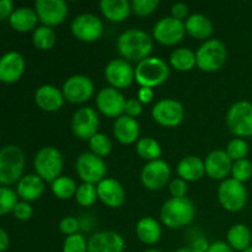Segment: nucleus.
<instances>
[{
  "instance_id": "obj_1",
  "label": "nucleus",
  "mask_w": 252,
  "mask_h": 252,
  "mask_svg": "<svg viewBox=\"0 0 252 252\" xmlns=\"http://www.w3.org/2000/svg\"><path fill=\"white\" fill-rule=\"evenodd\" d=\"M117 49L125 59L139 63L147 59L153 51V39L142 30H128L118 37Z\"/></svg>"
},
{
  "instance_id": "obj_17",
  "label": "nucleus",
  "mask_w": 252,
  "mask_h": 252,
  "mask_svg": "<svg viewBox=\"0 0 252 252\" xmlns=\"http://www.w3.org/2000/svg\"><path fill=\"white\" fill-rule=\"evenodd\" d=\"M106 80L111 84V88L126 89L135 80V70L128 61L112 59L105 68Z\"/></svg>"
},
{
  "instance_id": "obj_42",
  "label": "nucleus",
  "mask_w": 252,
  "mask_h": 252,
  "mask_svg": "<svg viewBox=\"0 0 252 252\" xmlns=\"http://www.w3.org/2000/svg\"><path fill=\"white\" fill-rule=\"evenodd\" d=\"M159 0H133L130 2L132 10L138 16H148L153 14L158 6H159Z\"/></svg>"
},
{
  "instance_id": "obj_13",
  "label": "nucleus",
  "mask_w": 252,
  "mask_h": 252,
  "mask_svg": "<svg viewBox=\"0 0 252 252\" xmlns=\"http://www.w3.org/2000/svg\"><path fill=\"white\" fill-rule=\"evenodd\" d=\"M103 25L96 15L81 14L71 24V33L83 42H95L101 37Z\"/></svg>"
},
{
  "instance_id": "obj_47",
  "label": "nucleus",
  "mask_w": 252,
  "mask_h": 252,
  "mask_svg": "<svg viewBox=\"0 0 252 252\" xmlns=\"http://www.w3.org/2000/svg\"><path fill=\"white\" fill-rule=\"evenodd\" d=\"M189 6H187L186 4H184V2H176V4L172 5L171 7L172 17L180 20V21L186 19L187 15H189Z\"/></svg>"
},
{
  "instance_id": "obj_26",
  "label": "nucleus",
  "mask_w": 252,
  "mask_h": 252,
  "mask_svg": "<svg viewBox=\"0 0 252 252\" xmlns=\"http://www.w3.org/2000/svg\"><path fill=\"white\" fill-rule=\"evenodd\" d=\"M100 9L103 16L112 22H122L129 16L132 5L127 0H102Z\"/></svg>"
},
{
  "instance_id": "obj_12",
  "label": "nucleus",
  "mask_w": 252,
  "mask_h": 252,
  "mask_svg": "<svg viewBox=\"0 0 252 252\" xmlns=\"http://www.w3.org/2000/svg\"><path fill=\"white\" fill-rule=\"evenodd\" d=\"M171 175L169 164L164 160L149 161L142 170L140 180L145 189L150 191H159L167 185Z\"/></svg>"
},
{
  "instance_id": "obj_40",
  "label": "nucleus",
  "mask_w": 252,
  "mask_h": 252,
  "mask_svg": "<svg viewBox=\"0 0 252 252\" xmlns=\"http://www.w3.org/2000/svg\"><path fill=\"white\" fill-rule=\"evenodd\" d=\"M226 153H228L229 157L231 158V160L238 161V160L245 159V157L249 153V145L248 143L244 139H241V138H235V139H233L228 144Z\"/></svg>"
},
{
  "instance_id": "obj_10",
  "label": "nucleus",
  "mask_w": 252,
  "mask_h": 252,
  "mask_svg": "<svg viewBox=\"0 0 252 252\" xmlns=\"http://www.w3.org/2000/svg\"><path fill=\"white\" fill-rule=\"evenodd\" d=\"M153 34L159 43L164 46H174L181 42L186 34L185 22L172 16L164 17L155 24Z\"/></svg>"
},
{
  "instance_id": "obj_54",
  "label": "nucleus",
  "mask_w": 252,
  "mask_h": 252,
  "mask_svg": "<svg viewBox=\"0 0 252 252\" xmlns=\"http://www.w3.org/2000/svg\"><path fill=\"white\" fill-rule=\"evenodd\" d=\"M144 252H162V251L155 250V249H152V250H147V251H144Z\"/></svg>"
},
{
  "instance_id": "obj_29",
  "label": "nucleus",
  "mask_w": 252,
  "mask_h": 252,
  "mask_svg": "<svg viewBox=\"0 0 252 252\" xmlns=\"http://www.w3.org/2000/svg\"><path fill=\"white\" fill-rule=\"evenodd\" d=\"M186 32L197 39H206L213 33V24L202 14H193L185 21Z\"/></svg>"
},
{
  "instance_id": "obj_21",
  "label": "nucleus",
  "mask_w": 252,
  "mask_h": 252,
  "mask_svg": "<svg viewBox=\"0 0 252 252\" xmlns=\"http://www.w3.org/2000/svg\"><path fill=\"white\" fill-rule=\"evenodd\" d=\"M25 71L24 57L17 52H9L0 59V80L5 84H14Z\"/></svg>"
},
{
  "instance_id": "obj_46",
  "label": "nucleus",
  "mask_w": 252,
  "mask_h": 252,
  "mask_svg": "<svg viewBox=\"0 0 252 252\" xmlns=\"http://www.w3.org/2000/svg\"><path fill=\"white\" fill-rule=\"evenodd\" d=\"M142 111H143V103L140 102L138 98H129V100L126 101V106H125L126 116H129V117L135 118L142 113Z\"/></svg>"
},
{
  "instance_id": "obj_6",
  "label": "nucleus",
  "mask_w": 252,
  "mask_h": 252,
  "mask_svg": "<svg viewBox=\"0 0 252 252\" xmlns=\"http://www.w3.org/2000/svg\"><path fill=\"white\" fill-rule=\"evenodd\" d=\"M34 170L43 181L53 182L63 170V157L54 147L42 148L34 157Z\"/></svg>"
},
{
  "instance_id": "obj_22",
  "label": "nucleus",
  "mask_w": 252,
  "mask_h": 252,
  "mask_svg": "<svg viewBox=\"0 0 252 252\" xmlns=\"http://www.w3.org/2000/svg\"><path fill=\"white\" fill-rule=\"evenodd\" d=\"M100 201L111 208H118L125 203L126 192L122 185L115 179H105L97 185Z\"/></svg>"
},
{
  "instance_id": "obj_55",
  "label": "nucleus",
  "mask_w": 252,
  "mask_h": 252,
  "mask_svg": "<svg viewBox=\"0 0 252 252\" xmlns=\"http://www.w3.org/2000/svg\"><path fill=\"white\" fill-rule=\"evenodd\" d=\"M243 252H252V246H250V248H248L245 251H243Z\"/></svg>"
},
{
  "instance_id": "obj_49",
  "label": "nucleus",
  "mask_w": 252,
  "mask_h": 252,
  "mask_svg": "<svg viewBox=\"0 0 252 252\" xmlns=\"http://www.w3.org/2000/svg\"><path fill=\"white\" fill-rule=\"evenodd\" d=\"M153 97H154V93H153L152 88H140L138 91V100L142 103L152 102Z\"/></svg>"
},
{
  "instance_id": "obj_50",
  "label": "nucleus",
  "mask_w": 252,
  "mask_h": 252,
  "mask_svg": "<svg viewBox=\"0 0 252 252\" xmlns=\"http://www.w3.org/2000/svg\"><path fill=\"white\" fill-rule=\"evenodd\" d=\"M207 252H234V251L229 244L223 243V241H216V243L209 245V249Z\"/></svg>"
},
{
  "instance_id": "obj_53",
  "label": "nucleus",
  "mask_w": 252,
  "mask_h": 252,
  "mask_svg": "<svg viewBox=\"0 0 252 252\" xmlns=\"http://www.w3.org/2000/svg\"><path fill=\"white\" fill-rule=\"evenodd\" d=\"M175 252H196V251H194L192 248H182V249H179V250H176Z\"/></svg>"
},
{
  "instance_id": "obj_4",
  "label": "nucleus",
  "mask_w": 252,
  "mask_h": 252,
  "mask_svg": "<svg viewBox=\"0 0 252 252\" xmlns=\"http://www.w3.org/2000/svg\"><path fill=\"white\" fill-rule=\"evenodd\" d=\"M25 167V157L17 145H6L0 152V184L10 186L20 181Z\"/></svg>"
},
{
  "instance_id": "obj_2",
  "label": "nucleus",
  "mask_w": 252,
  "mask_h": 252,
  "mask_svg": "<svg viewBox=\"0 0 252 252\" xmlns=\"http://www.w3.org/2000/svg\"><path fill=\"white\" fill-rule=\"evenodd\" d=\"M196 216L193 202L185 198H171L164 203L160 212L162 223L171 229L184 228L192 223Z\"/></svg>"
},
{
  "instance_id": "obj_23",
  "label": "nucleus",
  "mask_w": 252,
  "mask_h": 252,
  "mask_svg": "<svg viewBox=\"0 0 252 252\" xmlns=\"http://www.w3.org/2000/svg\"><path fill=\"white\" fill-rule=\"evenodd\" d=\"M34 101L41 110L46 112H56L63 106L64 95L56 86L42 85L36 90Z\"/></svg>"
},
{
  "instance_id": "obj_43",
  "label": "nucleus",
  "mask_w": 252,
  "mask_h": 252,
  "mask_svg": "<svg viewBox=\"0 0 252 252\" xmlns=\"http://www.w3.org/2000/svg\"><path fill=\"white\" fill-rule=\"evenodd\" d=\"M79 228H80L79 220L76 218H74V217H65V218L62 219V221L59 223V229H61V231L68 236L78 234Z\"/></svg>"
},
{
  "instance_id": "obj_15",
  "label": "nucleus",
  "mask_w": 252,
  "mask_h": 252,
  "mask_svg": "<svg viewBox=\"0 0 252 252\" xmlns=\"http://www.w3.org/2000/svg\"><path fill=\"white\" fill-rule=\"evenodd\" d=\"M34 10L39 21L48 27L62 24L68 15V5L63 0H37Z\"/></svg>"
},
{
  "instance_id": "obj_9",
  "label": "nucleus",
  "mask_w": 252,
  "mask_h": 252,
  "mask_svg": "<svg viewBox=\"0 0 252 252\" xmlns=\"http://www.w3.org/2000/svg\"><path fill=\"white\" fill-rule=\"evenodd\" d=\"M76 172L85 184L96 185L105 180L107 166L100 157L94 153H83L76 160Z\"/></svg>"
},
{
  "instance_id": "obj_16",
  "label": "nucleus",
  "mask_w": 252,
  "mask_h": 252,
  "mask_svg": "<svg viewBox=\"0 0 252 252\" xmlns=\"http://www.w3.org/2000/svg\"><path fill=\"white\" fill-rule=\"evenodd\" d=\"M64 98L71 103L86 102L94 94V84L85 75H73L66 79L62 88Z\"/></svg>"
},
{
  "instance_id": "obj_45",
  "label": "nucleus",
  "mask_w": 252,
  "mask_h": 252,
  "mask_svg": "<svg viewBox=\"0 0 252 252\" xmlns=\"http://www.w3.org/2000/svg\"><path fill=\"white\" fill-rule=\"evenodd\" d=\"M12 213L16 217V219L25 221L31 218L33 211H32V207L30 206L29 202H19L14 208V211H12Z\"/></svg>"
},
{
  "instance_id": "obj_44",
  "label": "nucleus",
  "mask_w": 252,
  "mask_h": 252,
  "mask_svg": "<svg viewBox=\"0 0 252 252\" xmlns=\"http://www.w3.org/2000/svg\"><path fill=\"white\" fill-rule=\"evenodd\" d=\"M172 198H185L187 194V184L182 179H175L169 186Z\"/></svg>"
},
{
  "instance_id": "obj_7",
  "label": "nucleus",
  "mask_w": 252,
  "mask_h": 252,
  "mask_svg": "<svg viewBox=\"0 0 252 252\" xmlns=\"http://www.w3.org/2000/svg\"><path fill=\"white\" fill-rule=\"evenodd\" d=\"M226 125L234 135L252 137V103L249 101L234 103L226 115Z\"/></svg>"
},
{
  "instance_id": "obj_35",
  "label": "nucleus",
  "mask_w": 252,
  "mask_h": 252,
  "mask_svg": "<svg viewBox=\"0 0 252 252\" xmlns=\"http://www.w3.org/2000/svg\"><path fill=\"white\" fill-rule=\"evenodd\" d=\"M32 41H33V44L38 49L48 51L56 43V33H54V31L51 27L39 26L33 31Z\"/></svg>"
},
{
  "instance_id": "obj_36",
  "label": "nucleus",
  "mask_w": 252,
  "mask_h": 252,
  "mask_svg": "<svg viewBox=\"0 0 252 252\" xmlns=\"http://www.w3.org/2000/svg\"><path fill=\"white\" fill-rule=\"evenodd\" d=\"M98 198L97 194V187L95 185L91 184H85L78 187L75 193V199L80 206L83 207H90L93 206L96 202V199Z\"/></svg>"
},
{
  "instance_id": "obj_24",
  "label": "nucleus",
  "mask_w": 252,
  "mask_h": 252,
  "mask_svg": "<svg viewBox=\"0 0 252 252\" xmlns=\"http://www.w3.org/2000/svg\"><path fill=\"white\" fill-rule=\"evenodd\" d=\"M115 138L122 144H132L139 137V125L135 118L129 116H121L113 125Z\"/></svg>"
},
{
  "instance_id": "obj_33",
  "label": "nucleus",
  "mask_w": 252,
  "mask_h": 252,
  "mask_svg": "<svg viewBox=\"0 0 252 252\" xmlns=\"http://www.w3.org/2000/svg\"><path fill=\"white\" fill-rule=\"evenodd\" d=\"M137 153L140 158L149 161L159 160L161 157V147L153 138H142L137 143Z\"/></svg>"
},
{
  "instance_id": "obj_3",
  "label": "nucleus",
  "mask_w": 252,
  "mask_h": 252,
  "mask_svg": "<svg viewBox=\"0 0 252 252\" xmlns=\"http://www.w3.org/2000/svg\"><path fill=\"white\" fill-rule=\"evenodd\" d=\"M135 70V80L140 88H155L167 80L170 69L166 62L158 57H148L139 62Z\"/></svg>"
},
{
  "instance_id": "obj_32",
  "label": "nucleus",
  "mask_w": 252,
  "mask_h": 252,
  "mask_svg": "<svg viewBox=\"0 0 252 252\" xmlns=\"http://www.w3.org/2000/svg\"><path fill=\"white\" fill-rule=\"evenodd\" d=\"M170 64L179 71H189L197 64L196 53L189 48H177L170 56Z\"/></svg>"
},
{
  "instance_id": "obj_34",
  "label": "nucleus",
  "mask_w": 252,
  "mask_h": 252,
  "mask_svg": "<svg viewBox=\"0 0 252 252\" xmlns=\"http://www.w3.org/2000/svg\"><path fill=\"white\" fill-rule=\"evenodd\" d=\"M75 181L68 176H59L58 179L52 182V192L54 196L61 199H69L76 193Z\"/></svg>"
},
{
  "instance_id": "obj_31",
  "label": "nucleus",
  "mask_w": 252,
  "mask_h": 252,
  "mask_svg": "<svg viewBox=\"0 0 252 252\" xmlns=\"http://www.w3.org/2000/svg\"><path fill=\"white\" fill-rule=\"evenodd\" d=\"M228 243L233 250L245 251L250 248L251 244V231L244 224H235L228 231Z\"/></svg>"
},
{
  "instance_id": "obj_27",
  "label": "nucleus",
  "mask_w": 252,
  "mask_h": 252,
  "mask_svg": "<svg viewBox=\"0 0 252 252\" xmlns=\"http://www.w3.org/2000/svg\"><path fill=\"white\" fill-rule=\"evenodd\" d=\"M38 16H37L36 10L31 7H19L14 10V12L10 16L9 22L10 26L17 32H29L36 27L38 22Z\"/></svg>"
},
{
  "instance_id": "obj_11",
  "label": "nucleus",
  "mask_w": 252,
  "mask_h": 252,
  "mask_svg": "<svg viewBox=\"0 0 252 252\" xmlns=\"http://www.w3.org/2000/svg\"><path fill=\"white\" fill-rule=\"evenodd\" d=\"M152 116L157 123L162 127H176L182 122L185 116L184 106L172 98H164L155 103Z\"/></svg>"
},
{
  "instance_id": "obj_30",
  "label": "nucleus",
  "mask_w": 252,
  "mask_h": 252,
  "mask_svg": "<svg viewBox=\"0 0 252 252\" xmlns=\"http://www.w3.org/2000/svg\"><path fill=\"white\" fill-rule=\"evenodd\" d=\"M135 233H137L138 239L147 245H154L161 238L160 224L152 217H145L140 219L135 226Z\"/></svg>"
},
{
  "instance_id": "obj_8",
  "label": "nucleus",
  "mask_w": 252,
  "mask_h": 252,
  "mask_svg": "<svg viewBox=\"0 0 252 252\" xmlns=\"http://www.w3.org/2000/svg\"><path fill=\"white\" fill-rule=\"evenodd\" d=\"M218 199L226 211L239 212L248 203V192L244 184L234 179H226L219 186Z\"/></svg>"
},
{
  "instance_id": "obj_51",
  "label": "nucleus",
  "mask_w": 252,
  "mask_h": 252,
  "mask_svg": "<svg viewBox=\"0 0 252 252\" xmlns=\"http://www.w3.org/2000/svg\"><path fill=\"white\" fill-rule=\"evenodd\" d=\"M192 249L196 252H207L209 249V245L206 239L199 238L197 240H194V243L192 244Z\"/></svg>"
},
{
  "instance_id": "obj_52",
  "label": "nucleus",
  "mask_w": 252,
  "mask_h": 252,
  "mask_svg": "<svg viewBox=\"0 0 252 252\" xmlns=\"http://www.w3.org/2000/svg\"><path fill=\"white\" fill-rule=\"evenodd\" d=\"M10 245V239L4 229H0V251L4 252Z\"/></svg>"
},
{
  "instance_id": "obj_38",
  "label": "nucleus",
  "mask_w": 252,
  "mask_h": 252,
  "mask_svg": "<svg viewBox=\"0 0 252 252\" xmlns=\"http://www.w3.org/2000/svg\"><path fill=\"white\" fill-rule=\"evenodd\" d=\"M17 203H19L17 194L11 189L6 186L0 187V214L1 216L14 211Z\"/></svg>"
},
{
  "instance_id": "obj_18",
  "label": "nucleus",
  "mask_w": 252,
  "mask_h": 252,
  "mask_svg": "<svg viewBox=\"0 0 252 252\" xmlns=\"http://www.w3.org/2000/svg\"><path fill=\"white\" fill-rule=\"evenodd\" d=\"M125 96L118 89L105 88L96 96V106L102 115L107 117H121L125 112Z\"/></svg>"
},
{
  "instance_id": "obj_41",
  "label": "nucleus",
  "mask_w": 252,
  "mask_h": 252,
  "mask_svg": "<svg viewBox=\"0 0 252 252\" xmlns=\"http://www.w3.org/2000/svg\"><path fill=\"white\" fill-rule=\"evenodd\" d=\"M63 252H88V241L80 234L66 236L63 245Z\"/></svg>"
},
{
  "instance_id": "obj_48",
  "label": "nucleus",
  "mask_w": 252,
  "mask_h": 252,
  "mask_svg": "<svg viewBox=\"0 0 252 252\" xmlns=\"http://www.w3.org/2000/svg\"><path fill=\"white\" fill-rule=\"evenodd\" d=\"M14 12V4L11 0H1L0 1V19L6 20L10 19L11 14Z\"/></svg>"
},
{
  "instance_id": "obj_19",
  "label": "nucleus",
  "mask_w": 252,
  "mask_h": 252,
  "mask_svg": "<svg viewBox=\"0 0 252 252\" xmlns=\"http://www.w3.org/2000/svg\"><path fill=\"white\" fill-rule=\"evenodd\" d=\"M233 160L226 150H214L204 160L206 174L213 180H226L233 169Z\"/></svg>"
},
{
  "instance_id": "obj_25",
  "label": "nucleus",
  "mask_w": 252,
  "mask_h": 252,
  "mask_svg": "<svg viewBox=\"0 0 252 252\" xmlns=\"http://www.w3.org/2000/svg\"><path fill=\"white\" fill-rule=\"evenodd\" d=\"M17 194L24 202L36 201L44 191V182L38 175L30 174L21 177L17 184Z\"/></svg>"
},
{
  "instance_id": "obj_20",
  "label": "nucleus",
  "mask_w": 252,
  "mask_h": 252,
  "mask_svg": "<svg viewBox=\"0 0 252 252\" xmlns=\"http://www.w3.org/2000/svg\"><path fill=\"white\" fill-rule=\"evenodd\" d=\"M125 240L116 231H100L89 239L88 252H123Z\"/></svg>"
},
{
  "instance_id": "obj_5",
  "label": "nucleus",
  "mask_w": 252,
  "mask_h": 252,
  "mask_svg": "<svg viewBox=\"0 0 252 252\" xmlns=\"http://www.w3.org/2000/svg\"><path fill=\"white\" fill-rule=\"evenodd\" d=\"M226 57L228 52L223 42L219 39H208L197 51V66L207 73H213L221 69L225 64Z\"/></svg>"
},
{
  "instance_id": "obj_37",
  "label": "nucleus",
  "mask_w": 252,
  "mask_h": 252,
  "mask_svg": "<svg viewBox=\"0 0 252 252\" xmlns=\"http://www.w3.org/2000/svg\"><path fill=\"white\" fill-rule=\"evenodd\" d=\"M89 144H90L91 152L100 158L107 157L111 153V150H112V143H111L110 138L106 134H103V133H96L89 140Z\"/></svg>"
},
{
  "instance_id": "obj_14",
  "label": "nucleus",
  "mask_w": 252,
  "mask_h": 252,
  "mask_svg": "<svg viewBox=\"0 0 252 252\" xmlns=\"http://www.w3.org/2000/svg\"><path fill=\"white\" fill-rule=\"evenodd\" d=\"M98 115L94 108L83 107L79 108L71 120V129L73 133L83 140H90L97 133Z\"/></svg>"
},
{
  "instance_id": "obj_28",
  "label": "nucleus",
  "mask_w": 252,
  "mask_h": 252,
  "mask_svg": "<svg viewBox=\"0 0 252 252\" xmlns=\"http://www.w3.org/2000/svg\"><path fill=\"white\" fill-rule=\"evenodd\" d=\"M177 174L185 181H197L206 174L204 161L193 155H189L179 162Z\"/></svg>"
},
{
  "instance_id": "obj_39",
  "label": "nucleus",
  "mask_w": 252,
  "mask_h": 252,
  "mask_svg": "<svg viewBox=\"0 0 252 252\" xmlns=\"http://www.w3.org/2000/svg\"><path fill=\"white\" fill-rule=\"evenodd\" d=\"M231 175H233L234 180L241 182V184L249 181L252 176V164L250 160L241 159L234 162Z\"/></svg>"
}]
</instances>
